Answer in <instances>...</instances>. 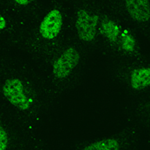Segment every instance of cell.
<instances>
[{"instance_id": "5b68a950", "label": "cell", "mask_w": 150, "mask_h": 150, "mask_svg": "<svg viewBox=\"0 0 150 150\" xmlns=\"http://www.w3.org/2000/svg\"><path fill=\"white\" fill-rule=\"evenodd\" d=\"M123 142L116 137H106L90 142L81 150H121Z\"/></svg>"}, {"instance_id": "3957f363", "label": "cell", "mask_w": 150, "mask_h": 150, "mask_svg": "<svg viewBox=\"0 0 150 150\" xmlns=\"http://www.w3.org/2000/svg\"><path fill=\"white\" fill-rule=\"evenodd\" d=\"M62 26V14L60 11H50L44 17L40 25L41 35L46 39H53L60 32Z\"/></svg>"}, {"instance_id": "52a82bcc", "label": "cell", "mask_w": 150, "mask_h": 150, "mask_svg": "<svg viewBox=\"0 0 150 150\" xmlns=\"http://www.w3.org/2000/svg\"><path fill=\"white\" fill-rule=\"evenodd\" d=\"M150 81L149 68H139L133 71L131 75V85L136 90H142L148 86Z\"/></svg>"}, {"instance_id": "ba28073f", "label": "cell", "mask_w": 150, "mask_h": 150, "mask_svg": "<svg viewBox=\"0 0 150 150\" xmlns=\"http://www.w3.org/2000/svg\"><path fill=\"white\" fill-rule=\"evenodd\" d=\"M103 32L105 33V35L109 39L115 40L116 37L118 36V33H119V29L116 26V24L109 21V22H106L103 24Z\"/></svg>"}, {"instance_id": "7c38bea8", "label": "cell", "mask_w": 150, "mask_h": 150, "mask_svg": "<svg viewBox=\"0 0 150 150\" xmlns=\"http://www.w3.org/2000/svg\"><path fill=\"white\" fill-rule=\"evenodd\" d=\"M16 3H17V4H22V5H24V4H28L29 1H25V0H17V1H16Z\"/></svg>"}, {"instance_id": "30bf717a", "label": "cell", "mask_w": 150, "mask_h": 150, "mask_svg": "<svg viewBox=\"0 0 150 150\" xmlns=\"http://www.w3.org/2000/svg\"><path fill=\"white\" fill-rule=\"evenodd\" d=\"M121 45L125 50H128V51L132 50L133 47H134V41H133L131 35H129L127 32L122 36Z\"/></svg>"}, {"instance_id": "6da1fadb", "label": "cell", "mask_w": 150, "mask_h": 150, "mask_svg": "<svg viewBox=\"0 0 150 150\" xmlns=\"http://www.w3.org/2000/svg\"><path fill=\"white\" fill-rule=\"evenodd\" d=\"M3 92L7 100L19 109H27L29 100L24 94L23 84L19 79L12 78L4 84Z\"/></svg>"}, {"instance_id": "8992f818", "label": "cell", "mask_w": 150, "mask_h": 150, "mask_svg": "<svg viewBox=\"0 0 150 150\" xmlns=\"http://www.w3.org/2000/svg\"><path fill=\"white\" fill-rule=\"evenodd\" d=\"M126 8L133 18L137 20H146L149 18V2L134 1L130 0L126 2Z\"/></svg>"}, {"instance_id": "277c9868", "label": "cell", "mask_w": 150, "mask_h": 150, "mask_svg": "<svg viewBox=\"0 0 150 150\" xmlns=\"http://www.w3.org/2000/svg\"><path fill=\"white\" fill-rule=\"evenodd\" d=\"M77 29L79 36L84 41H92L95 37L96 21L87 12H80L77 19Z\"/></svg>"}, {"instance_id": "8fae6325", "label": "cell", "mask_w": 150, "mask_h": 150, "mask_svg": "<svg viewBox=\"0 0 150 150\" xmlns=\"http://www.w3.org/2000/svg\"><path fill=\"white\" fill-rule=\"evenodd\" d=\"M6 27V21L4 17H2L1 15H0V29H4Z\"/></svg>"}, {"instance_id": "7a4b0ae2", "label": "cell", "mask_w": 150, "mask_h": 150, "mask_svg": "<svg viewBox=\"0 0 150 150\" xmlns=\"http://www.w3.org/2000/svg\"><path fill=\"white\" fill-rule=\"evenodd\" d=\"M79 61V53L75 48L70 47L57 58L53 66V72L57 78L68 76Z\"/></svg>"}, {"instance_id": "9c48e42d", "label": "cell", "mask_w": 150, "mask_h": 150, "mask_svg": "<svg viewBox=\"0 0 150 150\" xmlns=\"http://www.w3.org/2000/svg\"><path fill=\"white\" fill-rule=\"evenodd\" d=\"M10 145V136L7 129L0 124V150H7Z\"/></svg>"}]
</instances>
